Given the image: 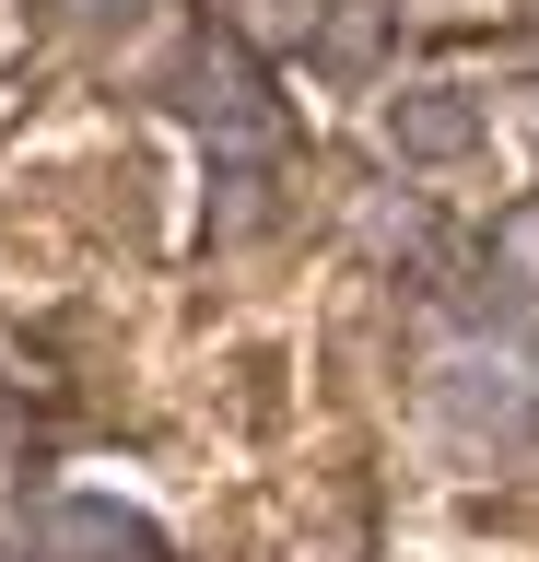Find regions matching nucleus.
<instances>
[{"mask_svg":"<svg viewBox=\"0 0 539 562\" xmlns=\"http://www.w3.org/2000/svg\"><path fill=\"white\" fill-rule=\"evenodd\" d=\"M493 281L516 293V305H539V188L493 211Z\"/></svg>","mask_w":539,"mask_h":562,"instance_id":"39448f33","label":"nucleus"},{"mask_svg":"<svg viewBox=\"0 0 539 562\" xmlns=\"http://www.w3.org/2000/svg\"><path fill=\"white\" fill-rule=\"evenodd\" d=\"M235 35H247L258 59H317V35H328V0H235Z\"/></svg>","mask_w":539,"mask_h":562,"instance_id":"20e7f679","label":"nucleus"},{"mask_svg":"<svg viewBox=\"0 0 539 562\" xmlns=\"http://www.w3.org/2000/svg\"><path fill=\"white\" fill-rule=\"evenodd\" d=\"M82 24H130V12H142V0H71Z\"/></svg>","mask_w":539,"mask_h":562,"instance_id":"6e6552de","label":"nucleus"},{"mask_svg":"<svg viewBox=\"0 0 539 562\" xmlns=\"http://www.w3.org/2000/svg\"><path fill=\"white\" fill-rule=\"evenodd\" d=\"M481 140H493V117H481L469 82H398L388 94V153L398 165H469Z\"/></svg>","mask_w":539,"mask_h":562,"instance_id":"f03ea898","label":"nucleus"},{"mask_svg":"<svg viewBox=\"0 0 539 562\" xmlns=\"http://www.w3.org/2000/svg\"><path fill=\"white\" fill-rule=\"evenodd\" d=\"M504 363H516V386L539 398V328H528V340H504Z\"/></svg>","mask_w":539,"mask_h":562,"instance_id":"0eeeda50","label":"nucleus"},{"mask_svg":"<svg viewBox=\"0 0 539 562\" xmlns=\"http://www.w3.org/2000/svg\"><path fill=\"white\" fill-rule=\"evenodd\" d=\"M36 551L47 562H165V527L130 516V504H106V492H71V504H47Z\"/></svg>","mask_w":539,"mask_h":562,"instance_id":"7ed1b4c3","label":"nucleus"},{"mask_svg":"<svg viewBox=\"0 0 539 562\" xmlns=\"http://www.w3.org/2000/svg\"><path fill=\"white\" fill-rule=\"evenodd\" d=\"M317 59H328V70H375V59H388V0H328Z\"/></svg>","mask_w":539,"mask_h":562,"instance_id":"423d86ee","label":"nucleus"},{"mask_svg":"<svg viewBox=\"0 0 539 562\" xmlns=\"http://www.w3.org/2000/svg\"><path fill=\"white\" fill-rule=\"evenodd\" d=\"M177 117L212 140L223 165H270V153L293 140V117H282V94H270V70H258L247 35H223V47H188V59H177Z\"/></svg>","mask_w":539,"mask_h":562,"instance_id":"f257e3e1","label":"nucleus"}]
</instances>
